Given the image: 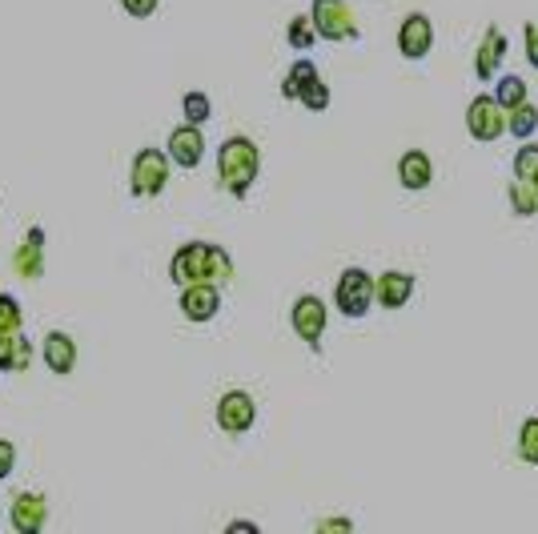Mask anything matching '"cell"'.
Masks as SVG:
<instances>
[{"instance_id": "1", "label": "cell", "mask_w": 538, "mask_h": 534, "mask_svg": "<svg viewBox=\"0 0 538 534\" xmlns=\"http://www.w3.org/2000/svg\"><path fill=\"white\" fill-rule=\"evenodd\" d=\"M169 278L177 286H193V282H209V286H225L233 278V261L221 245L209 241H189L173 253L169 261Z\"/></svg>"}, {"instance_id": "2", "label": "cell", "mask_w": 538, "mask_h": 534, "mask_svg": "<svg viewBox=\"0 0 538 534\" xmlns=\"http://www.w3.org/2000/svg\"><path fill=\"white\" fill-rule=\"evenodd\" d=\"M257 169H261V153L249 137H229L221 149H217V173H221V185L225 193L233 197H245L257 181Z\"/></svg>"}, {"instance_id": "3", "label": "cell", "mask_w": 538, "mask_h": 534, "mask_svg": "<svg viewBox=\"0 0 538 534\" xmlns=\"http://www.w3.org/2000/svg\"><path fill=\"white\" fill-rule=\"evenodd\" d=\"M310 21H314V33L322 41H358V17L354 9L346 5V0H314V9H310Z\"/></svg>"}, {"instance_id": "4", "label": "cell", "mask_w": 538, "mask_h": 534, "mask_svg": "<svg viewBox=\"0 0 538 534\" xmlns=\"http://www.w3.org/2000/svg\"><path fill=\"white\" fill-rule=\"evenodd\" d=\"M334 306L342 318H366L374 306V278L362 270V265H350L342 270L338 286H334Z\"/></svg>"}, {"instance_id": "5", "label": "cell", "mask_w": 538, "mask_h": 534, "mask_svg": "<svg viewBox=\"0 0 538 534\" xmlns=\"http://www.w3.org/2000/svg\"><path fill=\"white\" fill-rule=\"evenodd\" d=\"M169 185V153L161 149H141L129 169V189L133 197H161Z\"/></svg>"}, {"instance_id": "6", "label": "cell", "mask_w": 538, "mask_h": 534, "mask_svg": "<svg viewBox=\"0 0 538 534\" xmlns=\"http://www.w3.org/2000/svg\"><path fill=\"white\" fill-rule=\"evenodd\" d=\"M326 322H330V310H326V302H322L318 294H302V298L294 302V310H290V326H294V334H298L314 354L322 350Z\"/></svg>"}, {"instance_id": "7", "label": "cell", "mask_w": 538, "mask_h": 534, "mask_svg": "<svg viewBox=\"0 0 538 534\" xmlns=\"http://www.w3.org/2000/svg\"><path fill=\"white\" fill-rule=\"evenodd\" d=\"M466 129H470L474 141L490 145V141H498L506 133V109L494 97H474L466 105Z\"/></svg>"}, {"instance_id": "8", "label": "cell", "mask_w": 538, "mask_h": 534, "mask_svg": "<svg viewBox=\"0 0 538 534\" xmlns=\"http://www.w3.org/2000/svg\"><path fill=\"white\" fill-rule=\"evenodd\" d=\"M253 422H257V402L245 394V390H229V394H221V402H217V426L225 430V434H245V430H253Z\"/></svg>"}, {"instance_id": "9", "label": "cell", "mask_w": 538, "mask_h": 534, "mask_svg": "<svg viewBox=\"0 0 538 534\" xmlns=\"http://www.w3.org/2000/svg\"><path fill=\"white\" fill-rule=\"evenodd\" d=\"M430 49H434V25H430V17L426 13H410L398 25V53L406 61H422V57H430Z\"/></svg>"}, {"instance_id": "10", "label": "cell", "mask_w": 538, "mask_h": 534, "mask_svg": "<svg viewBox=\"0 0 538 534\" xmlns=\"http://www.w3.org/2000/svg\"><path fill=\"white\" fill-rule=\"evenodd\" d=\"M165 153H169V161H173L177 169H197V165H201V157H205L201 125H189V121H185L181 129H173V133H169Z\"/></svg>"}, {"instance_id": "11", "label": "cell", "mask_w": 538, "mask_h": 534, "mask_svg": "<svg viewBox=\"0 0 538 534\" xmlns=\"http://www.w3.org/2000/svg\"><path fill=\"white\" fill-rule=\"evenodd\" d=\"M217 310H221V286H209V282L181 286V314L189 322H213Z\"/></svg>"}, {"instance_id": "12", "label": "cell", "mask_w": 538, "mask_h": 534, "mask_svg": "<svg viewBox=\"0 0 538 534\" xmlns=\"http://www.w3.org/2000/svg\"><path fill=\"white\" fill-rule=\"evenodd\" d=\"M9 518H13V530H17V534H41L45 522H49V502H45V494L21 490V494L13 498Z\"/></svg>"}, {"instance_id": "13", "label": "cell", "mask_w": 538, "mask_h": 534, "mask_svg": "<svg viewBox=\"0 0 538 534\" xmlns=\"http://www.w3.org/2000/svg\"><path fill=\"white\" fill-rule=\"evenodd\" d=\"M414 298V274L406 270H386L374 278V302L382 310H402L406 302Z\"/></svg>"}, {"instance_id": "14", "label": "cell", "mask_w": 538, "mask_h": 534, "mask_svg": "<svg viewBox=\"0 0 538 534\" xmlns=\"http://www.w3.org/2000/svg\"><path fill=\"white\" fill-rule=\"evenodd\" d=\"M502 57H506V33L498 25H490L482 33V41H478V53H474V77L478 81H494Z\"/></svg>"}, {"instance_id": "15", "label": "cell", "mask_w": 538, "mask_h": 534, "mask_svg": "<svg viewBox=\"0 0 538 534\" xmlns=\"http://www.w3.org/2000/svg\"><path fill=\"white\" fill-rule=\"evenodd\" d=\"M398 181H402V189H410V193L426 189V185L434 181V161H430V153L406 149L402 161H398Z\"/></svg>"}, {"instance_id": "16", "label": "cell", "mask_w": 538, "mask_h": 534, "mask_svg": "<svg viewBox=\"0 0 538 534\" xmlns=\"http://www.w3.org/2000/svg\"><path fill=\"white\" fill-rule=\"evenodd\" d=\"M13 265H17V274L29 278V282H37V278L45 274V229H41V225L29 229V237H25V245L17 249Z\"/></svg>"}, {"instance_id": "17", "label": "cell", "mask_w": 538, "mask_h": 534, "mask_svg": "<svg viewBox=\"0 0 538 534\" xmlns=\"http://www.w3.org/2000/svg\"><path fill=\"white\" fill-rule=\"evenodd\" d=\"M45 366H49L53 374H73V366H77V342H73L69 334L53 330V334L45 338Z\"/></svg>"}, {"instance_id": "18", "label": "cell", "mask_w": 538, "mask_h": 534, "mask_svg": "<svg viewBox=\"0 0 538 534\" xmlns=\"http://www.w3.org/2000/svg\"><path fill=\"white\" fill-rule=\"evenodd\" d=\"M314 81H322V77H318V65H314V61H298V65L286 73V81H282V97H286V101H302V93H306Z\"/></svg>"}, {"instance_id": "19", "label": "cell", "mask_w": 538, "mask_h": 534, "mask_svg": "<svg viewBox=\"0 0 538 534\" xmlns=\"http://www.w3.org/2000/svg\"><path fill=\"white\" fill-rule=\"evenodd\" d=\"M534 129H538V109H534L530 101H522V105L506 109V133H510V137L530 141V137H534Z\"/></svg>"}, {"instance_id": "20", "label": "cell", "mask_w": 538, "mask_h": 534, "mask_svg": "<svg viewBox=\"0 0 538 534\" xmlns=\"http://www.w3.org/2000/svg\"><path fill=\"white\" fill-rule=\"evenodd\" d=\"M506 197H510V209H514L518 217H538V193H534V185H530V181L514 177Z\"/></svg>"}, {"instance_id": "21", "label": "cell", "mask_w": 538, "mask_h": 534, "mask_svg": "<svg viewBox=\"0 0 538 534\" xmlns=\"http://www.w3.org/2000/svg\"><path fill=\"white\" fill-rule=\"evenodd\" d=\"M494 101H498L502 109H514V105L530 101V97H526V85H522V77H514V73L498 77V81H494Z\"/></svg>"}, {"instance_id": "22", "label": "cell", "mask_w": 538, "mask_h": 534, "mask_svg": "<svg viewBox=\"0 0 538 534\" xmlns=\"http://www.w3.org/2000/svg\"><path fill=\"white\" fill-rule=\"evenodd\" d=\"M286 41H290V49H294V53H310V49H314V41H318L314 21H310V17H294V21H290V29H286Z\"/></svg>"}, {"instance_id": "23", "label": "cell", "mask_w": 538, "mask_h": 534, "mask_svg": "<svg viewBox=\"0 0 538 534\" xmlns=\"http://www.w3.org/2000/svg\"><path fill=\"white\" fill-rule=\"evenodd\" d=\"M518 458L526 466H538V418H526L518 430Z\"/></svg>"}, {"instance_id": "24", "label": "cell", "mask_w": 538, "mask_h": 534, "mask_svg": "<svg viewBox=\"0 0 538 534\" xmlns=\"http://www.w3.org/2000/svg\"><path fill=\"white\" fill-rule=\"evenodd\" d=\"M538 173V145L534 141H518V153H514V177L530 181Z\"/></svg>"}, {"instance_id": "25", "label": "cell", "mask_w": 538, "mask_h": 534, "mask_svg": "<svg viewBox=\"0 0 538 534\" xmlns=\"http://www.w3.org/2000/svg\"><path fill=\"white\" fill-rule=\"evenodd\" d=\"M181 109H185V121H189V125H205V121L213 117V105H209L205 93H185Z\"/></svg>"}, {"instance_id": "26", "label": "cell", "mask_w": 538, "mask_h": 534, "mask_svg": "<svg viewBox=\"0 0 538 534\" xmlns=\"http://www.w3.org/2000/svg\"><path fill=\"white\" fill-rule=\"evenodd\" d=\"M0 330H21V302L13 294H0Z\"/></svg>"}, {"instance_id": "27", "label": "cell", "mask_w": 538, "mask_h": 534, "mask_svg": "<svg viewBox=\"0 0 538 534\" xmlns=\"http://www.w3.org/2000/svg\"><path fill=\"white\" fill-rule=\"evenodd\" d=\"M33 366V342L25 338V334H17V350H13V374H21V370H29Z\"/></svg>"}, {"instance_id": "28", "label": "cell", "mask_w": 538, "mask_h": 534, "mask_svg": "<svg viewBox=\"0 0 538 534\" xmlns=\"http://www.w3.org/2000/svg\"><path fill=\"white\" fill-rule=\"evenodd\" d=\"M21 330H0V370H13V350H17Z\"/></svg>"}, {"instance_id": "29", "label": "cell", "mask_w": 538, "mask_h": 534, "mask_svg": "<svg viewBox=\"0 0 538 534\" xmlns=\"http://www.w3.org/2000/svg\"><path fill=\"white\" fill-rule=\"evenodd\" d=\"M121 9L129 17H137V21H145V17H153L161 9V0H121Z\"/></svg>"}, {"instance_id": "30", "label": "cell", "mask_w": 538, "mask_h": 534, "mask_svg": "<svg viewBox=\"0 0 538 534\" xmlns=\"http://www.w3.org/2000/svg\"><path fill=\"white\" fill-rule=\"evenodd\" d=\"M13 466H17V446L0 438V478H9V474H13Z\"/></svg>"}, {"instance_id": "31", "label": "cell", "mask_w": 538, "mask_h": 534, "mask_svg": "<svg viewBox=\"0 0 538 534\" xmlns=\"http://www.w3.org/2000/svg\"><path fill=\"white\" fill-rule=\"evenodd\" d=\"M522 37H526V61L538 69V25H526V33H522Z\"/></svg>"}, {"instance_id": "32", "label": "cell", "mask_w": 538, "mask_h": 534, "mask_svg": "<svg viewBox=\"0 0 538 534\" xmlns=\"http://www.w3.org/2000/svg\"><path fill=\"white\" fill-rule=\"evenodd\" d=\"M318 530H354V522L350 518H322Z\"/></svg>"}, {"instance_id": "33", "label": "cell", "mask_w": 538, "mask_h": 534, "mask_svg": "<svg viewBox=\"0 0 538 534\" xmlns=\"http://www.w3.org/2000/svg\"><path fill=\"white\" fill-rule=\"evenodd\" d=\"M229 534H257V522H229Z\"/></svg>"}, {"instance_id": "34", "label": "cell", "mask_w": 538, "mask_h": 534, "mask_svg": "<svg viewBox=\"0 0 538 534\" xmlns=\"http://www.w3.org/2000/svg\"><path fill=\"white\" fill-rule=\"evenodd\" d=\"M530 185H534V193H538V173H534V177H530Z\"/></svg>"}]
</instances>
